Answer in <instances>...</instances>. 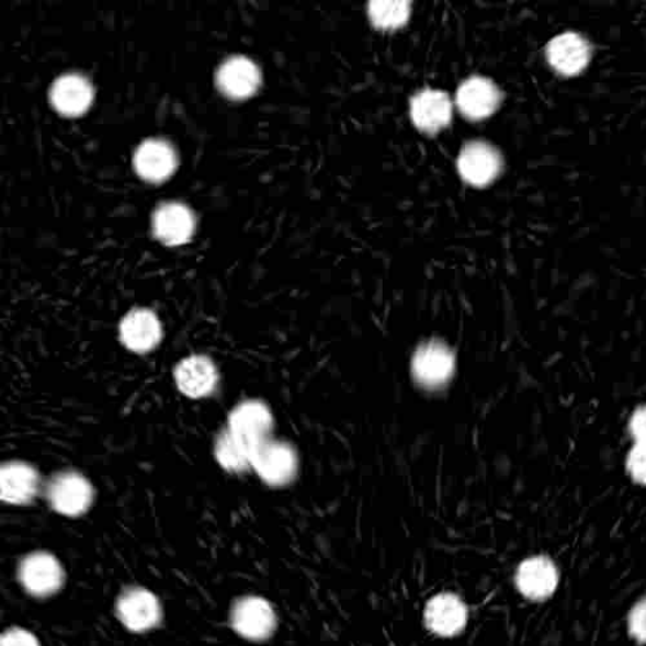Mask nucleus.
I'll list each match as a JSON object with an SVG mask.
<instances>
[{
    "instance_id": "1",
    "label": "nucleus",
    "mask_w": 646,
    "mask_h": 646,
    "mask_svg": "<svg viewBox=\"0 0 646 646\" xmlns=\"http://www.w3.org/2000/svg\"><path fill=\"white\" fill-rule=\"evenodd\" d=\"M93 496L91 483L78 472H60L50 478L47 486L50 507L69 518H78L89 511Z\"/></svg>"
},
{
    "instance_id": "2",
    "label": "nucleus",
    "mask_w": 646,
    "mask_h": 646,
    "mask_svg": "<svg viewBox=\"0 0 646 646\" xmlns=\"http://www.w3.org/2000/svg\"><path fill=\"white\" fill-rule=\"evenodd\" d=\"M273 427L270 409L263 403L246 401L236 406L230 412L228 428L239 444L247 449L250 456L260 444L267 441Z\"/></svg>"
},
{
    "instance_id": "3",
    "label": "nucleus",
    "mask_w": 646,
    "mask_h": 646,
    "mask_svg": "<svg viewBox=\"0 0 646 646\" xmlns=\"http://www.w3.org/2000/svg\"><path fill=\"white\" fill-rule=\"evenodd\" d=\"M18 575L25 590L36 598L50 597L59 591L65 582L60 562L47 553H34L24 557Z\"/></svg>"
},
{
    "instance_id": "4",
    "label": "nucleus",
    "mask_w": 646,
    "mask_h": 646,
    "mask_svg": "<svg viewBox=\"0 0 646 646\" xmlns=\"http://www.w3.org/2000/svg\"><path fill=\"white\" fill-rule=\"evenodd\" d=\"M117 615L128 630L134 633H144L155 628L161 622V602L155 593L145 588H128L117 601Z\"/></svg>"
},
{
    "instance_id": "5",
    "label": "nucleus",
    "mask_w": 646,
    "mask_h": 646,
    "mask_svg": "<svg viewBox=\"0 0 646 646\" xmlns=\"http://www.w3.org/2000/svg\"><path fill=\"white\" fill-rule=\"evenodd\" d=\"M231 626L250 641H265L277 626L274 609L264 599L249 597L238 600L231 611Z\"/></svg>"
},
{
    "instance_id": "6",
    "label": "nucleus",
    "mask_w": 646,
    "mask_h": 646,
    "mask_svg": "<svg viewBox=\"0 0 646 646\" xmlns=\"http://www.w3.org/2000/svg\"><path fill=\"white\" fill-rule=\"evenodd\" d=\"M251 467L267 484L285 485L295 475L296 458L292 447L268 439L253 450Z\"/></svg>"
},
{
    "instance_id": "7",
    "label": "nucleus",
    "mask_w": 646,
    "mask_h": 646,
    "mask_svg": "<svg viewBox=\"0 0 646 646\" xmlns=\"http://www.w3.org/2000/svg\"><path fill=\"white\" fill-rule=\"evenodd\" d=\"M458 170L467 183L485 186L498 178L500 170H502V157L489 144L471 143L461 151Z\"/></svg>"
},
{
    "instance_id": "8",
    "label": "nucleus",
    "mask_w": 646,
    "mask_h": 646,
    "mask_svg": "<svg viewBox=\"0 0 646 646\" xmlns=\"http://www.w3.org/2000/svg\"><path fill=\"white\" fill-rule=\"evenodd\" d=\"M558 579L557 566L546 556L526 558L519 565L517 586L525 598L535 601L546 600L556 591Z\"/></svg>"
},
{
    "instance_id": "9",
    "label": "nucleus",
    "mask_w": 646,
    "mask_h": 646,
    "mask_svg": "<svg viewBox=\"0 0 646 646\" xmlns=\"http://www.w3.org/2000/svg\"><path fill=\"white\" fill-rule=\"evenodd\" d=\"M120 338L129 351L148 353L161 343V321L150 309L131 310L121 321Z\"/></svg>"
},
{
    "instance_id": "10",
    "label": "nucleus",
    "mask_w": 646,
    "mask_h": 646,
    "mask_svg": "<svg viewBox=\"0 0 646 646\" xmlns=\"http://www.w3.org/2000/svg\"><path fill=\"white\" fill-rule=\"evenodd\" d=\"M173 376L181 394L189 398L213 395L219 383V373L213 360L206 355H191L179 362Z\"/></svg>"
},
{
    "instance_id": "11",
    "label": "nucleus",
    "mask_w": 646,
    "mask_h": 646,
    "mask_svg": "<svg viewBox=\"0 0 646 646\" xmlns=\"http://www.w3.org/2000/svg\"><path fill=\"white\" fill-rule=\"evenodd\" d=\"M41 476L25 462L4 463L0 471V496L5 503L25 506L38 497Z\"/></svg>"
},
{
    "instance_id": "12",
    "label": "nucleus",
    "mask_w": 646,
    "mask_h": 646,
    "mask_svg": "<svg viewBox=\"0 0 646 646\" xmlns=\"http://www.w3.org/2000/svg\"><path fill=\"white\" fill-rule=\"evenodd\" d=\"M467 607L453 593L435 594L427 602L424 620L427 627L439 636H455L466 627Z\"/></svg>"
},
{
    "instance_id": "13",
    "label": "nucleus",
    "mask_w": 646,
    "mask_h": 646,
    "mask_svg": "<svg viewBox=\"0 0 646 646\" xmlns=\"http://www.w3.org/2000/svg\"><path fill=\"white\" fill-rule=\"evenodd\" d=\"M547 59L556 71L563 76H577L591 60V46L583 36L564 33L548 43Z\"/></svg>"
},
{
    "instance_id": "14",
    "label": "nucleus",
    "mask_w": 646,
    "mask_h": 646,
    "mask_svg": "<svg viewBox=\"0 0 646 646\" xmlns=\"http://www.w3.org/2000/svg\"><path fill=\"white\" fill-rule=\"evenodd\" d=\"M502 93L489 79L474 77L464 82L456 94L460 111L469 120H484L497 111Z\"/></svg>"
},
{
    "instance_id": "15",
    "label": "nucleus",
    "mask_w": 646,
    "mask_h": 646,
    "mask_svg": "<svg viewBox=\"0 0 646 646\" xmlns=\"http://www.w3.org/2000/svg\"><path fill=\"white\" fill-rule=\"evenodd\" d=\"M410 112L419 129L435 134L452 121L453 105L445 92L424 90L412 98Z\"/></svg>"
},
{
    "instance_id": "16",
    "label": "nucleus",
    "mask_w": 646,
    "mask_h": 646,
    "mask_svg": "<svg viewBox=\"0 0 646 646\" xmlns=\"http://www.w3.org/2000/svg\"><path fill=\"white\" fill-rule=\"evenodd\" d=\"M261 83L260 70L246 57H234L217 71V84L231 99H246L256 93Z\"/></svg>"
},
{
    "instance_id": "17",
    "label": "nucleus",
    "mask_w": 646,
    "mask_h": 646,
    "mask_svg": "<svg viewBox=\"0 0 646 646\" xmlns=\"http://www.w3.org/2000/svg\"><path fill=\"white\" fill-rule=\"evenodd\" d=\"M154 228L156 237L165 245H183L193 236L194 217L184 205L169 203L157 209Z\"/></svg>"
},
{
    "instance_id": "18",
    "label": "nucleus",
    "mask_w": 646,
    "mask_h": 646,
    "mask_svg": "<svg viewBox=\"0 0 646 646\" xmlns=\"http://www.w3.org/2000/svg\"><path fill=\"white\" fill-rule=\"evenodd\" d=\"M177 156L169 144L158 140L145 141L136 150L134 165L137 173L148 181H163L177 169Z\"/></svg>"
},
{
    "instance_id": "19",
    "label": "nucleus",
    "mask_w": 646,
    "mask_h": 646,
    "mask_svg": "<svg viewBox=\"0 0 646 646\" xmlns=\"http://www.w3.org/2000/svg\"><path fill=\"white\" fill-rule=\"evenodd\" d=\"M93 99L92 87L81 76H64L50 89V101L57 112L70 117L83 114Z\"/></svg>"
},
{
    "instance_id": "20",
    "label": "nucleus",
    "mask_w": 646,
    "mask_h": 646,
    "mask_svg": "<svg viewBox=\"0 0 646 646\" xmlns=\"http://www.w3.org/2000/svg\"><path fill=\"white\" fill-rule=\"evenodd\" d=\"M453 359L445 347L430 344L413 359V372L420 382L428 387L441 386L452 375Z\"/></svg>"
},
{
    "instance_id": "21",
    "label": "nucleus",
    "mask_w": 646,
    "mask_h": 646,
    "mask_svg": "<svg viewBox=\"0 0 646 646\" xmlns=\"http://www.w3.org/2000/svg\"><path fill=\"white\" fill-rule=\"evenodd\" d=\"M215 456L220 466L229 472H242L251 467L250 453L239 444L228 427L217 435Z\"/></svg>"
},
{
    "instance_id": "22",
    "label": "nucleus",
    "mask_w": 646,
    "mask_h": 646,
    "mask_svg": "<svg viewBox=\"0 0 646 646\" xmlns=\"http://www.w3.org/2000/svg\"><path fill=\"white\" fill-rule=\"evenodd\" d=\"M369 14L373 24L384 31H394L408 23L410 16L409 2H381L369 3Z\"/></svg>"
},
{
    "instance_id": "23",
    "label": "nucleus",
    "mask_w": 646,
    "mask_h": 646,
    "mask_svg": "<svg viewBox=\"0 0 646 646\" xmlns=\"http://www.w3.org/2000/svg\"><path fill=\"white\" fill-rule=\"evenodd\" d=\"M630 635L646 644V597L638 600L628 614Z\"/></svg>"
},
{
    "instance_id": "24",
    "label": "nucleus",
    "mask_w": 646,
    "mask_h": 646,
    "mask_svg": "<svg viewBox=\"0 0 646 646\" xmlns=\"http://www.w3.org/2000/svg\"><path fill=\"white\" fill-rule=\"evenodd\" d=\"M630 475L636 483L646 485V444H637L627 456Z\"/></svg>"
},
{
    "instance_id": "25",
    "label": "nucleus",
    "mask_w": 646,
    "mask_h": 646,
    "mask_svg": "<svg viewBox=\"0 0 646 646\" xmlns=\"http://www.w3.org/2000/svg\"><path fill=\"white\" fill-rule=\"evenodd\" d=\"M0 646H41L38 638L23 628L5 631L0 638Z\"/></svg>"
},
{
    "instance_id": "26",
    "label": "nucleus",
    "mask_w": 646,
    "mask_h": 646,
    "mask_svg": "<svg viewBox=\"0 0 646 646\" xmlns=\"http://www.w3.org/2000/svg\"><path fill=\"white\" fill-rule=\"evenodd\" d=\"M630 431L637 444H646V406L634 412L630 422Z\"/></svg>"
}]
</instances>
